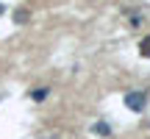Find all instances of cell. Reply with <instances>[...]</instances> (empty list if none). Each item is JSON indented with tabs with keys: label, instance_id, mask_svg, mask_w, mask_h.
Here are the masks:
<instances>
[{
	"label": "cell",
	"instance_id": "7a4b0ae2",
	"mask_svg": "<svg viewBox=\"0 0 150 139\" xmlns=\"http://www.w3.org/2000/svg\"><path fill=\"white\" fill-rule=\"evenodd\" d=\"M47 95H50V89H47V86H36V89H31V100H36V103H42Z\"/></svg>",
	"mask_w": 150,
	"mask_h": 139
},
{
	"label": "cell",
	"instance_id": "3957f363",
	"mask_svg": "<svg viewBox=\"0 0 150 139\" xmlns=\"http://www.w3.org/2000/svg\"><path fill=\"white\" fill-rule=\"evenodd\" d=\"M92 131H95L97 136H111V125H108V123H95Z\"/></svg>",
	"mask_w": 150,
	"mask_h": 139
},
{
	"label": "cell",
	"instance_id": "5b68a950",
	"mask_svg": "<svg viewBox=\"0 0 150 139\" xmlns=\"http://www.w3.org/2000/svg\"><path fill=\"white\" fill-rule=\"evenodd\" d=\"M14 20H17V22H25V20H28V11H17Z\"/></svg>",
	"mask_w": 150,
	"mask_h": 139
},
{
	"label": "cell",
	"instance_id": "277c9868",
	"mask_svg": "<svg viewBox=\"0 0 150 139\" xmlns=\"http://www.w3.org/2000/svg\"><path fill=\"white\" fill-rule=\"evenodd\" d=\"M139 53L145 56V59H150V36H145V39L139 42Z\"/></svg>",
	"mask_w": 150,
	"mask_h": 139
},
{
	"label": "cell",
	"instance_id": "8992f818",
	"mask_svg": "<svg viewBox=\"0 0 150 139\" xmlns=\"http://www.w3.org/2000/svg\"><path fill=\"white\" fill-rule=\"evenodd\" d=\"M0 14H3V3H0Z\"/></svg>",
	"mask_w": 150,
	"mask_h": 139
},
{
	"label": "cell",
	"instance_id": "6da1fadb",
	"mask_svg": "<svg viewBox=\"0 0 150 139\" xmlns=\"http://www.w3.org/2000/svg\"><path fill=\"white\" fill-rule=\"evenodd\" d=\"M125 106H128L131 111H142V109L147 106V92H128V95H125Z\"/></svg>",
	"mask_w": 150,
	"mask_h": 139
}]
</instances>
